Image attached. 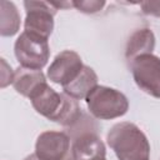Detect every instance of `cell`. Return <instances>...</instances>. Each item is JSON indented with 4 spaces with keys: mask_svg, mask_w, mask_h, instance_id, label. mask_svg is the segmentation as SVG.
<instances>
[{
    "mask_svg": "<svg viewBox=\"0 0 160 160\" xmlns=\"http://www.w3.org/2000/svg\"><path fill=\"white\" fill-rule=\"evenodd\" d=\"M24 160H39V158H38L35 154H31V155H28Z\"/></svg>",
    "mask_w": 160,
    "mask_h": 160,
    "instance_id": "17",
    "label": "cell"
},
{
    "mask_svg": "<svg viewBox=\"0 0 160 160\" xmlns=\"http://www.w3.org/2000/svg\"><path fill=\"white\" fill-rule=\"evenodd\" d=\"M24 6L26 10L24 31L49 39L54 30V16L58 9L54 8L50 1L35 0L24 1Z\"/></svg>",
    "mask_w": 160,
    "mask_h": 160,
    "instance_id": "7",
    "label": "cell"
},
{
    "mask_svg": "<svg viewBox=\"0 0 160 160\" xmlns=\"http://www.w3.org/2000/svg\"><path fill=\"white\" fill-rule=\"evenodd\" d=\"M106 140L119 160H149L150 144L141 129L129 121L115 124Z\"/></svg>",
    "mask_w": 160,
    "mask_h": 160,
    "instance_id": "2",
    "label": "cell"
},
{
    "mask_svg": "<svg viewBox=\"0 0 160 160\" xmlns=\"http://www.w3.org/2000/svg\"><path fill=\"white\" fill-rule=\"evenodd\" d=\"M1 62V70H0V86L1 88H6L9 84H12L14 80V74L15 71H12V69L8 65V62L4 59H0Z\"/></svg>",
    "mask_w": 160,
    "mask_h": 160,
    "instance_id": "15",
    "label": "cell"
},
{
    "mask_svg": "<svg viewBox=\"0 0 160 160\" xmlns=\"http://www.w3.org/2000/svg\"><path fill=\"white\" fill-rule=\"evenodd\" d=\"M129 66L140 90L160 99V58L154 54L140 55L130 61Z\"/></svg>",
    "mask_w": 160,
    "mask_h": 160,
    "instance_id": "5",
    "label": "cell"
},
{
    "mask_svg": "<svg viewBox=\"0 0 160 160\" xmlns=\"http://www.w3.org/2000/svg\"><path fill=\"white\" fill-rule=\"evenodd\" d=\"M75 160H94L106 156V149L96 132H85L72 140Z\"/></svg>",
    "mask_w": 160,
    "mask_h": 160,
    "instance_id": "9",
    "label": "cell"
},
{
    "mask_svg": "<svg viewBox=\"0 0 160 160\" xmlns=\"http://www.w3.org/2000/svg\"><path fill=\"white\" fill-rule=\"evenodd\" d=\"M85 101L90 114L100 120L124 116L129 110V100L121 91L102 85H98Z\"/></svg>",
    "mask_w": 160,
    "mask_h": 160,
    "instance_id": "3",
    "label": "cell"
},
{
    "mask_svg": "<svg viewBox=\"0 0 160 160\" xmlns=\"http://www.w3.org/2000/svg\"><path fill=\"white\" fill-rule=\"evenodd\" d=\"M84 68L80 55L72 50H64L59 52L48 69V78L50 81L65 86L70 84Z\"/></svg>",
    "mask_w": 160,
    "mask_h": 160,
    "instance_id": "8",
    "label": "cell"
},
{
    "mask_svg": "<svg viewBox=\"0 0 160 160\" xmlns=\"http://www.w3.org/2000/svg\"><path fill=\"white\" fill-rule=\"evenodd\" d=\"M155 49V35L149 28H141L135 30L128 42L125 49V58L130 62L140 55L152 54Z\"/></svg>",
    "mask_w": 160,
    "mask_h": 160,
    "instance_id": "11",
    "label": "cell"
},
{
    "mask_svg": "<svg viewBox=\"0 0 160 160\" xmlns=\"http://www.w3.org/2000/svg\"><path fill=\"white\" fill-rule=\"evenodd\" d=\"M94 160H106V158H100V159H94Z\"/></svg>",
    "mask_w": 160,
    "mask_h": 160,
    "instance_id": "18",
    "label": "cell"
},
{
    "mask_svg": "<svg viewBox=\"0 0 160 160\" xmlns=\"http://www.w3.org/2000/svg\"><path fill=\"white\" fill-rule=\"evenodd\" d=\"M44 84H46V78L41 70H34L19 66L15 70L12 86L22 96L31 98Z\"/></svg>",
    "mask_w": 160,
    "mask_h": 160,
    "instance_id": "10",
    "label": "cell"
},
{
    "mask_svg": "<svg viewBox=\"0 0 160 160\" xmlns=\"http://www.w3.org/2000/svg\"><path fill=\"white\" fill-rule=\"evenodd\" d=\"M30 101L36 112L66 129L75 125L82 115L78 100L64 92H56L48 82L30 98Z\"/></svg>",
    "mask_w": 160,
    "mask_h": 160,
    "instance_id": "1",
    "label": "cell"
},
{
    "mask_svg": "<svg viewBox=\"0 0 160 160\" xmlns=\"http://www.w3.org/2000/svg\"><path fill=\"white\" fill-rule=\"evenodd\" d=\"M98 86V75L88 65H84L80 74L68 85L62 86V92L75 100L86 99V96Z\"/></svg>",
    "mask_w": 160,
    "mask_h": 160,
    "instance_id": "12",
    "label": "cell"
},
{
    "mask_svg": "<svg viewBox=\"0 0 160 160\" xmlns=\"http://www.w3.org/2000/svg\"><path fill=\"white\" fill-rule=\"evenodd\" d=\"M140 6L144 14L160 16V1H141Z\"/></svg>",
    "mask_w": 160,
    "mask_h": 160,
    "instance_id": "16",
    "label": "cell"
},
{
    "mask_svg": "<svg viewBox=\"0 0 160 160\" xmlns=\"http://www.w3.org/2000/svg\"><path fill=\"white\" fill-rule=\"evenodd\" d=\"M20 29V14L14 2L0 1V34L1 36H12Z\"/></svg>",
    "mask_w": 160,
    "mask_h": 160,
    "instance_id": "13",
    "label": "cell"
},
{
    "mask_svg": "<svg viewBox=\"0 0 160 160\" xmlns=\"http://www.w3.org/2000/svg\"><path fill=\"white\" fill-rule=\"evenodd\" d=\"M72 6L84 14H95L100 11L105 6V1L102 0H75L72 1Z\"/></svg>",
    "mask_w": 160,
    "mask_h": 160,
    "instance_id": "14",
    "label": "cell"
},
{
    "mask_svg": "<svg viewBox=\"0 0 160 160\" xmlns=\"http://www.w3.org/2000/svg\"><path fill=\"white\" fill-rule=\"evenodd\" d=\"M14 52L20 66L41 70L49 60L50 48L48 39L24 31L15 41Z\"/></svg>",
    "mask_w": 160,
    "mask_h": 160,
    "instance_id": "4",
    "label": "cell"
},
{
    "mask_svg": "<svg viewBox=\"0 0 160 160\" xmlns=\"http://www.w3.org/2000/svg\"><path fill=\"white\" fill-rule=\"evenodd\" d=\"M35 155L39 160H75L72 141L64 131H44L35 142Z\"/></svg>",
    "mask_w": 160,
    "mask_h": 160,
    "instance_id": "6",
    "label": "cell"
}]
</instances>
